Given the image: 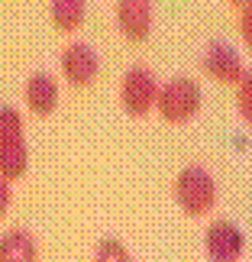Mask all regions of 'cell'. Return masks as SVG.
Returning <instances> with one entry per match:
<instances>
[{"instance_id":"8","label":"cell","mask_w":252,"mask_h":262,"mask_svg":"<svg viewBox=\"0 0 252 262\" xmlns=\"http://www.w3.org/2000/svg\"><path fill=\"white\" fill-rule=\"evenodd\" d=\"M152 23H155V10L149 0H120L117 4V26L126 39L143 42L152 33Z\"/></svg>"},{"instance_id":"5","label":"cell","mask_w":252,"mask_h":262,"mask_svg":"<svg viewBox=\"0 0 252 262\" xmlns=\"http://www.w3.org/2000/svg\"><path fill=\"white\" fill-rule=\"evenodd\" d=\"M58 62H62L65 81L75 84V88L94 84V78L100 75V55L90 42H68L62 49V58H58Z\"/></svg>"},{"instance_id":"10","label":"cell","mask_w":252,"mask_h":262,"mask_svg":"<svg viewBox=\"0 0 252 262\" xmlns=\"http://www.w3.org/2000/svg\"><path fill=\"white\" fill-rule=\"evenodd\" d=\"M0 262H39L36 236L23 227H13L0 236Z\"/></svg>"},{"instance_id":"13","label":"cell","mask_w":252,"mask_h":262,"mask_svg":"<svg viewBox=\"0 0 252 262\" xmlns=\"http://www.w3.org/2000/svg\"><path fill=\"white\" fill-rule=\"evenodd\" d=\"M236 110H239V117L252 126V72H246L243 81L236 84Z\"/></svg>"},{"instance_id":"14","label":"cell","mask_w":252,"mask_h":262,"mask_svg":"<svg viewBox=\"0 0 252 262\" xmlns=\"http://www.w3.org/2000/svg\"><path fill=\"white\" fill-rule=\"evenodd\" d=\"M236 7H239V36L252 52V4H236Z\"/></svg>"},{"instance_id":"1","label":"cell","mask_w":252,"mask_h":262,"mask_svg":"<svg viewBox=\"0 0 252 262\" xmlns=\"http://www.w3.org/2000/svg\"><path fill=\"white\" fill-rule=\"evenodd\" d=\"M29 168V146L16 107H0V178L16 181Z\"/></svg>"},{"instance_id":"6","label":"cell","mask_w":252,"mask_h":262,"mask_svg":"<svg viewBox=\"0 0 252 262\" xmlns=\"http://www.w3.org/2000/svg\"><path fill=\"white\" fill-rule=\"evenodd\" d=\"M200 68H204L214 81H220V84H239L243 75H246L239 52L230 42H220V39H214V42L204 49V55H200Z\"/></svg>"},{"instance_id":"3","label":"cell","mask_w":252,"mask_h":262,"mask_svg":"<svg viewBox=\"0 0 252 262\" xmlns=\"http://www.w3.org/2000/svg\"><path fill=\"white\" fill-rule=\"evenodd\" d=\"M155 110L165 123H188L191 117L200 110V84L194 78H171L158 88V100H155Z\"/></svg>"},{"instance_id":"12","label":"cell","mask_w":252,"mask_h":262,"mask_svg":"<svg viewBox=\"0 0 252 262\" xmlns=\"http://www.w3.org/2000/svg\"><path fill=\"white\" fill-rule=\"evenodd\" d=\"M94 262H133L129 259V249L120 243V239H100L94 249Z\"/></svg>"},{"instance_id":"2","label":"cell","mask_w":252,"mask_h":262,"mask_svg":"<svg viewBox=\"0 0 252 262\" xmlns=\"http://www.w3.org/2000/svg\"><path fill=\"white\" fill-rule=\"evenodd\" d=\"M171 191H175L178 207L185 210L188 217H204L217 204V181H214V175H210L207 168H200V165L181 168Z\"/></svg>"},{"instance_id":"11","label":"cell","mask_w":252,"mask_h":262,"mask_svg":"<svg viewBox=\"0 0 252 262\" xmlns=\"http://www.w3.org/2000/svg\"><path fill=\"white\" fill-rule=\"evenodd\" d=\"M49 16H52V23L62 29V33H75V29L84 23V4L81 0H55V4L49 7Z\"/></svg>"},{"instance_id":"7","label":"cell","mask_w":252,"mask_h":262,"mask_svg":"<svg viewBox=\"0 0 252 262\" xmlns=\"http://www.w3.org/2000/svg\"><path fill=\"white\" fill-rule=\"evenodd\" d=\"M204 246H207V256L214 262H239V256L246 249V236L230 220H214L204 233Z\"/></svg>"},{"instance_id":"4","label":"cell","mask_w":252,"mask_h":262,"mask_svg":"<svg viewBox=\"0 0 252 262\" xmlns=\"http://www.w3.org/2000/svg\"><path fill=\"white\" fill-rule=\"evenodd\" d=\"M158 78L149 72L146 65L126 68V75L120 78V107L129 117H146L158 100Z\"/></svg>"},{"instance_id":"9","label":"cell","mask_w":252,"mask_h":262,"mask_svg":"<svg viewBox=\"0 0 252 262\" xmlns=\"http://www.w3.org/2000/svg\"><path fill=\"white\" fill-rule=\"evenodd\" d=\"M26 107L36 117H49L58 107V81L49 72H33L26 81Z\"/></svg>"},{"instance_id":"15","label":"cell","mask_w":252,"mask_h":262,"mask_svg":"<svg viewBox=\"0 0 252 262\" xmlns=\"http://www.w3.org/2000/svg\"><path fill=\"white\" fill-rule=\"evenodd\" d=\"M10 201H13V191H10V181H7V178H0V220L7 217V210H10Z\"/></svg>"}]
</instances>
